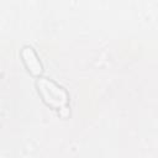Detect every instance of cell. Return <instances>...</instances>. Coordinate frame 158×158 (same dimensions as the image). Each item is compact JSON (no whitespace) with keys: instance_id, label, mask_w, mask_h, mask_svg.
Masks as SVG:
<instances>
[{"instance_id":"cell-1","label":"cell","mask_w":158,"mask_h":158,"mask_svg":"<svg viewBox=\"0 0 158 158\" xmlns=\"http://www.w3.org/2000/svg\"><path fill=\"white\" fill-rule=\"evenodd\" d=\"M37 88L43 101L48 106L57 110L67 109L68 95L63 88L58 86L56 83H53L52 80H48L47 78L40 79L37 81Z\"/></svg>"},{"instance_id":"cell-2","label":"cell","mask_w":158,"mask_h":158,"mask_svg":"<svg viewBox=\"0 0 158 158\" xmlns=\"http://www.w3.org/2000/svg\"><path fill=\"white\" fill-rule=\"evenodd\" d=\"M21 58H22V62L25 64V67L27 68V70L33 75V77H38L41 75L42 70H43V67H42V63L41 60L38 59L36 52L33 51L32 47H23L22 51H21Z\"/></svg>"}]
</instances>
